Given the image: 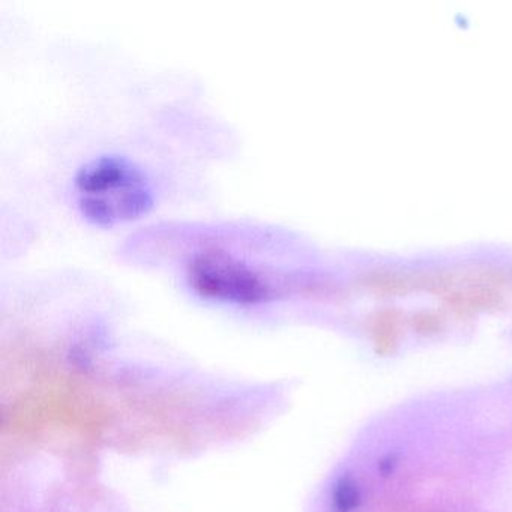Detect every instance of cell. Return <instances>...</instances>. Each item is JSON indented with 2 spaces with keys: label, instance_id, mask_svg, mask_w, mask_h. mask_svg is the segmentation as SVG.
Instances as JSON below:
<instances>
[{
  "label": "cell",
  "instance_id": "cell-1",
  "mask_svg": "<svg viewBox=\"0 0 512 512\" xmlns=\"http://www.w3.org/2000/svg\"><path fill=\"white\" fill-rule=\"evenodd\" d=\"M74 190L80 214L98 227L137 220L155 205L148 175L118 155H104L83 164L74 178Z\"/></svg>",
  "mask_w": 512,
  "mask_h": 512
},
{
  "label": "cell",
  "instance_id": "cell-2",
  "mask_svg": "<svg viewBox=\"0 0 512 512\" xmlns=\"http://www.w3.org/2000/svg\"><path fill=\"white\" fill-rule=\"evenodd\" d=\"M187 277L199 295L230 304L251 305L274 298L271 275L224 248L197 251L188 260Z\"/></svg>",
  "mask_w": 512,
  "mask_h": 512
},
{
  "label": "cell",
  "instance_id": "cell-4",
  "mask_svg": "<svg viewBox=\"0 0 512 512\" xmlns=\"http://www.w3.org/2000/svg\"><path fill=\"white\" fill-rule=\"evenodd\" d=\"M394 466H395V458L391 457V455H389V457H386L385 460H382L379 463L380 472H382L383 475H385V476L389 475V473H391L392 470H394Z\"/></svg>",
  "mask_w": 512,
  "mask_h": 512
},
{
  "label": "cell",
  "instance_id": "cell-3",
  "mask_svg": "<svg viewBox=\"0 0 512 512\" xmlns=\"http://www.w3.org/2000/svg\"><path fill=\"white\" fill-rule=\"evenodd\" d=\"M359 503V490L356 482L350 478H343L334 490V508L338 512H350Z\"/></svg>",
  "mask_w": 512,
  "mask_h": 512
}]
</instances>
